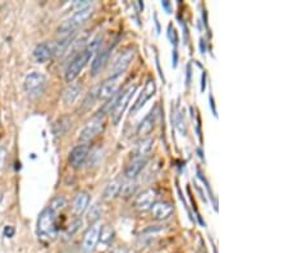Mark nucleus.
I'll use <instances>...</instances> for the list:
<instances>
[{"label": "nucleus", "instance_id": "obj_1", "mask_svg": "<svg viewBox=\"0 0 288 253\" xmlns=\"http://www.w3.org/2000/svg\"><path fill=\"white\" fill-rule=\"evenodd\" d=\"M99 41L100 39L93 40L91 44H88L87 48L83 49L82 51H79V53L74 56L73 59H72V62L69 63V65H68L67 70H65V81L72 83V82L79 76V73L83 70V68L87 65L88 60L91 59V56H92L93 54L98 51V49H99L100 45Z\"/></svg>", "mask_w": 288, "mask_h": 253}, {"label": "nucleus", "instance_id": "obj_2", "mask_svg": "<svg viewBox=\"0 0 288 253\" xmlns=\"http://www.w3.org/2000/svg\"><path fill=\"white\" fill-rule=\"evenodd\" d=\"M57 214L46 207L37 219V235L41 240H53L57 236Z\"/></svg>", "mask_w": 288, "mask_h": 253}, {"label": "nucleus", "instance_id": "obj_3", "mask_svg": "<svg viewBox=\"0 0 288 253\" xmlns=\"http://www.w3.org/2000/svg\"><path fill=\"white\" fill-rule=\"evenodd\" d=\"M92 13L93 9L91 6L85 7V8L82 9H77V11L72 14L71 17L67 18L64 22H62V25L58 27V32L62 35L73 34L79 26L83 25V23L92 16Z\"/></svg>", "mask_w": 288, "mask_h": 253}, {"label": "nucleus", "instance_id": "obj_4", "mask_svg": "<svg viewBox=\"0 0 288 253\" xmlns=\"http://www.w3.org/2000/svg\"><path fill=\"white\" fill-rule=\"evenodd\" d=\"M26 93L31 98H37L43 95L46 87V78L43 73L39 72H32L26 77L25 83H23Z\"/></svg>", "mask_w": 288, "mask_h": 253}, {"label": "nucleus", "instance_id": "obj_5", "mask_svg": "<svg viewBox=\"0 0 288 253\" xmlns=\"http://www.w3.org/2000/svg\"><path fill=\"white\" fill-rule=\"evenodd\" d=\"M103 128H104V118L95 115L91 119V121H88L87 125L81 131V133H79V142L82 145H87L90 141H92L96 136L102 132Z\"/></svg>", "mask_w": 288, "mask_h": 253}, {"label": "nucleus", "instance_id": "obj_6", "mask_svg": "<svg viewBox=\"0 0 288 253\" xmlns=\"http://www.w3.org/2000/svg\"><path fill=\"white\" fill-rule=\"evenodd\" d=\"M136 88L137 87H136L135 84H132V86H130L128 88H126L123 92L119 93L118 100H117L116 105H114V107H113V111H112V116H113L114 124H118L119 120L122 119V115H123V112H125V110H126V107H127L128 102H130L131 97H132V95L135 93Z\"/></svg>", "mask_w": 288, "mask_h": 253}, {"label": "nucleus", "instance_id": "obj_7", "mask_svg": "<svg viewBox=\"0 0 288 253\" xmlns=\"http://www.w3.org/2000/svg\"><path fill=\"white\" fill-rule=\"evenodd\" d=\"M122 77H123V74H116V76H111L108 79H105L100 84L99 91H98V97L102 98V100H109L111 97H113L119 91Z\"/></svg>", "mask_w": 288, "mask_h": 253}, {"label": "nucleus", "instance_id": "obj_8", "mask_svg": "<svg viewBox=\"0 0 288 253\" xmlns=\"http://www.w3.org/2000/svg\"><path fill=\"white\" fill-rule=\"evenodd\" d=\"M135 49L132 48H128L122 51L118 55V58L116 59V62H114L113 67H112V76L125 74V72L128 69V67H130L131 63H132L133 58H135Z\"/></svg>", "mask_w": 288, "mask_h": 253}, {"label": "nucleus", "instance_id": "obj_9", "mask_svg": "<svg viewBox=\"0 0 288 253\" xmlns=\"http://www.w3.org/2000/svg\"><path fill=\"white\" fill-rule=\"evenodd\" d=\"M102 226H103L102 222L95 221L92 225H91L90 228H88V230L86 231L85 236H83V244H82L85 252L90 253L96 248V245L99 243Z\"/></svg>", "mask_w": 288, "mask_h": 253}, {"label": "nucleus", "instance_id": "obj_10", "mask_svg": "<svg viewBox=\"0 0 288 253\" xmlns=\"http://www.w3.org/2000/svg\"><path fill=\"white\" fill-rule=\"evenodd\" d=\"M88 155H90V147L87 145H78L74 147L69 154V164L73 169H79L81 166L85 165L86 160H87Z\"/></svg>", "mask_w": 288, "mask_h": 253}, {"label": "nucleus", "instance_id": "obj_11", "mask_svg": "<svg viewBox=\"0 0 288 253\" xmlns=\"http://www.w3.org/2000/svg\"><path fill=\"white\" fill-rule=\"evenodd\" d=\"M155 200H156L155 189L153 188L145 189V191H142L139 196L136 197L135 208L136 210L141 211V212H145V211L151 208V206L155 203Z\"/></svg>", "mask_w": 288, "mask_h": 253}, {"label": "nucleus", "instance_id": "obj_12", "mask_svg": "<svg viewBox=\"0 0 288 253\" xmlns=\"http://www.w3.org/2000/svg\"><path fill=\"white\" fill-rule=\"evenodd\" d=\"M173 211H174V207H173L172 203L167 202V201H159V202H155L153 206H151V208H150V212H151L154 219L159 220V221L169 219V217L173 215Z\"/></svg>", "mask_w": 288, "mask_h": 253}, {"label": "nucleus", "instance_id": "obj_13", "mask_svg": "<svg viewBox=\"0 0 288 253\" xmlns=\"http://www.w3.org/2000/svg\"><path fill=\"white\" fill-rule=\"evenodd\" d=\"M155 91H156V84H155V82H154V79H151V78L147 79L146 84H145V87H144V91L140 93L139 98L136 100V102L132 106L131 112H136L139 109H141V107L145 105V102L155 95Z\"/></svg>", "mask_w": 288, "mask_h": 253}, {"label": "nucleus", "instance_id": "obj_14", "mask_svg": "<svg viewBox=\"0 0 288 253\" xmlns=\"http://www.w3.org/2000/svg\"><path fill=\"white\" fill-rule=\"evenodd\" d=\"M158 115H159L158 114V105H156V106L149 112V115L145 116L144 120L140 123L139 128H137V135L141 136V137H145V136L150 135V133H151V131L155 128Z\"/></svg>", "mask_w": 288, "mask_h": 253}, {"label": "nucleus", "instance_id": "obj_15", "mask_svg": "<svg viewBox=\"0 0 288 253\" xmlns=\"http://www.w3.org/2000/svg\"><path fill=\"white\" fill-rule=\"evenodd\" d=\"M112 49H113V46H108V48L98 51L95 59H93L92 63H91V74H92V76H96V74L99 73L100 70L104 68V65L107 64L108 59H109V55H111Z\"/></svg>", "mask_w": 288, "mask_h": 253}, {"label": "nucleus", "instance_id": "obj_16", "mask_svg": "<svg viewBox=\"0 0 288 253\" xmlns=\"http://www.w3.org/2000/svg\"><path fill=\"white\" fill-rule=\"evenodd\" d=\"M146 164H147V158H135V160L126 168L125 170L126 178H128V179H133V178L137 177V175L144 170Z\"/></svg>", "mask_w": 288, "mask_h": 253}, {"label": "nucleus", "instance_id": "obj_17", "mask_svg": "<svg viewBox=\"0 0 288 253\" xmlns=\"http://www.w3.org/2000/svg\"><path fill=\"white\" fill-rule=\"evenodd\" d=\"M90 194L87 192L82 191L79 193H77V196L74 197L73 201V212L76 215H82L87 210L88 205H90Z\"/></svg>", "mask_w": 288, "mask_h": 253}, {"label": "nucleus", "instance_id": "obj_18", "mask_svg": "<svg viewBox=\"0 0 288 253\" xmlns=\"http://www.w3.org/2000/svg\"><path fill=\"white\" fill-rule=\"evenodd\" d=\"M51 56H53V49H51V45H49L46 42L39 44L35 48L34 58L37 63H46Z\"/></svg>", "mask_w": 288, "mask_h": 253}, {"label": "nucleus", "instance_id": "obj_19", "mask_svg": "<svg viewBox=\"0 0 288 253\" xmlns=\"http://www.w3.org/2000/svg\"><path fill=\"white\" fill-rule=\"evenodd\" d=\"M82 87L77 83H71L65 88L64 93H63V101L65 105H72L77 98L79 97V93H81Z\"/></svg>", "mask_w": 288, "mask_h": 253}, {"label": "nucleus", "instance_id": "obj_20", "mask_svg": "<svg viewBox=\"0 0 288 253\" xmlns=\"http://www.w3.org/2000/svg\"><path fill=\"white\" fill-rule=\"evenodd\" d=\"M122 186H123V184H122V182H119V180H114V182L109 183V184L107 186V188H105L104 194H103V198H104L105 201L114 200L117 196L121 194Z\"/></svg>", "mask_w": 288, "mask_h": 253}, {"label": "nucleus", "instance_id": "obj_21", "mask_svg": "<svg viewBox=\"0 0 288 253\" xmlns=\"http://www.w3.org/2000/svg\"><path fill=\"white\" fill-rule=\"evenodd\" d=\"M154 140L153 138H144V140L137 145V149L135 151L136 158H147V155L150 154L151 149H153Z\"/></svg>", "mask_w": 288, "mask_h": 253}, {"label": "nucleus", "instance_id": "obj_22", "mask_svg": "<svg viewBox=\"0 0 288 253\" xmlns=\"http://www.w3.org/2000/svg\"><path fill=\"white\" fill-rule=\"evenodd\" d=\"M71 128V119L68 116H63V118L58 119L55 123L53 124V133L55 136H63L68 132V130Z\"/></svg>", "mask_w": 288, "mask_h": 253}, {"label": "nucleus", "instance_id": "obj_23", "mask_svg": "<svg viewBox=\"0 0 288 253\" xmlns=\"http://www.w3.org/2000/svg\"><path fill=\"white\" fill-rule=\"evenodd\" d=\"M114 235H116V233H114V229L111 225H103L102 230H100L99 242H102L104 245H109L113 242Z\"/></svg>", "mask_w": 288, "mask_h": 253}, {"label": "nucleus", "instance_id": "obj_24", "mask_svg": "<svg viewBox=\"0 0 288 253\" xmlns=\"http://www.w3.org/2000/svg\"><path fill=\"white\" fill-rule=\"evenodd\" d=\"M175 125H177V130L179 131L182 136H186L187 133V120H186V112L184 110H179L177 114V118H175Z\"/></svg>", "mask_w": 288, "mask_h": 253}, {"label": "nucleus", "instance_id": "obj_25", "mask_svg": "<svg viewBox=\"0 0 288 253\" xmlns=\"http://www.w3.org/2000/svg\"><path fill=\"white\" fill-rule=\"evenodd\" d=\"M65 206H67V201H65L64 197L58 196V197H55V198H53V201H51L50 205H49L48 207L50 208L51 211H54L55 214H58V212L62 211Z\"/></svg>", "mask_w": 288, "mask_h": 253}, {"label": "nucleus", "instance_id": "obj_26", "mask_svg": "<svg viewBox=\"0 0 288 253\" xmlns=\"http://www.w3.org/2000/svg\"><path fill=\"white\" fill-rule=\"evenodd\" d=\"M98 91H99V87L95 88V90H92L90 93H88L87 97H86L85 101H83V105H82L83 110H87L88 107L92 106V104L95 102L96 97H98Z\"/></svg>", "mask_w": 288, "mask_h": 253}, {"label": "nucleus", "instance_id": "obj_27", "mask_svg": "<svg viewBox=\"0 0 288 253\" xmlns=\"http://www.w3.org/2000/svg\"><path fill=\"white\" fill-rule=\"evenodd\" d=\"M82 225V220L81 219H76L73 222H72L71 225H69V228L65 230V238H72V236L74 235V233H76L77 230L79 229V226Z\"/></svg>", "mask_w": 288, "mask_h": 253}, {"label": "nucleus", "instance_id": "obj_28", "mask_svg": "<svg viewBox=\"0 0 288 253\" xmlns=\"http://www.w3.org/2000/svg\"><path fill=\"white\" fill-rule=\"evenodd\" d=\"M168 37H169L172 45H174V48H175L178 44V35H177V31H175L174 28L172 27V25L168 27Z\"/></svg>", "mask_w": 288, "mask_h": 253}, {"label": "nucleus", "instance_id": "obj_29", "mask_svg": "<svg viewBox=\"0 0 288 253\" xmlns=\"http://www.w3.org/2000/svg\"><path fill=\"white\" fill-rule=\"evenodd\" d=\"M100 215H102V210L99 208V206L98 205L92 206V208H91V211H90V219L91 220H98L99 219Z\"/></svg>", "mask_w": 288, "mask_h": 253}, {"label": "nucleus", "instance_id": "obj_30", "mask_svg": "<svg viewBox=\"0 0 288 253\" xmlns=\"http://www.w3.org/2000/svg\"><path fill=\"white\" fill-rule=\"evenodd\" d=\"M7 155H8V152H7L6 147L0 146V170L4 168V164H6L7 160Z\"/></svg>", "mask_w": 288, "mask_h": 253}, {"label": "nucleus", "instance_id": "obj_31", "mask_svg": "<svg viewBox=\"0 0 288 253\" xmlns=\"http://www.w3.org/2000/svg\"><path fill=\"white\" fill-rule=\"evenodd\" d=\"M16 230L13 226H6V229H4V235L7 236V238H11V236L15 235Z\"/></svg>", "mask_w": 288, "mask_h": 253}, {"label": "nucleus", "instance_id": "obj_32", "mask_svg": "<svg viewBox=\"0 0 288 253\" xmlns=\"http://www.w3.org/2000/svg\"><path fill=\"white\" fill-rule=\"evenodd\" d=\"M205 88H207V73L204 72L203 73V77H201V91H205Z\"/></svg>", "mask_w": 288, "mask_h": 253}, {"label": "nucleus", "instance_id": "obj_33", "mask_svg": "<svg viewBox=\"0 0 288 253\" xmlns=\"http://www.w3.org/2000/svg\"><path fill=\"white\" fill-rule=\"evenodd\" d=\"M161 6H163V8H165V11H167V13H170V9H169V3L168 2H161Z\"/></svg>", "mask_w": 288, "mask_h": 253}, {"label": "nucleus", "instance_id": "obj_34", "mask_svg": "<svg viewBox=\"0 0 288 253\" xmlns=\"http://www.w3.org/2000/svg\"><path fill=\"white\" fill-rule=\"evenodd\" d=\"M209 100H210V105H212V110H213V112H214V115L217 116V110H215V105H214V101H213V96H210V97H209Z\"/></svg>", "mask_w": 288, "mask_h": 253}, {"label": "nucleus", "instance_id": "obj_35", "mask_svg": "<svg viewBox=\"0 0 288 253\" xmlns=\"http://www.w3.org/2000/svg\"><path fill=\"white\" fill-rule=\"evenodd\" d=\"M189 77H191V67H187V86H188L189 83Z\"/></svg>", "mask_w": 288, "mask_h": 253}, {"label": "nucleus", "instance_id": "obj_36", "mask_svg": "<svg viewBox=\"0 0 288 253\" xmlns=\"http://www.w3.org/2000/svg\"><path fill=\"white\" fill-rule=\"evenodd\" d=\"M204 42L205 41H203V40H201L200 41V48H201V53H205V44H204Z\"/></svg>", "mask_w": 288, "mask_h": 253}]
</instances>
